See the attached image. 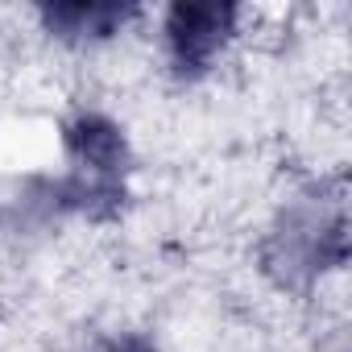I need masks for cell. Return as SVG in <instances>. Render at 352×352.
<instances>
[{
    "label": "cell",
    "mask_w": 352,
    "mask_h": 352,
    "mask_svg": "<svg viewBox=\"0 0 352 352\" xmlns=\"http://www.w3.org/2000/svg\"><path fill=\"white\" fill-rule=\"evenodd\" d=\"M232 21H236V9H228V5H174L170 21H166L174 63L191 75L204 71L228 42Z\"/></svg>",
    "instance_id": "obj_1"
},
{
    "label": "cell",
    "mask_w": 352,
    "mask_h": 352,
    "mask_svg": "<svg viewBox=\"0 0 352 352\" xmlns=\"http://www.w3.org/2000/svg\"><path fill=\"white\" fill-rule=\"evenodd\" d=\"M46 17H50V25H58L67 34H91V38H100V34H112V25H120L129 13L112 9V5H58Z\"/></svg>",
    "instance_id": "obj_2"
},
{
    "label": "cell",
    "mask_w": 352,
    "mask_h": 352,
    "mask_svg": "<svg viewBox=\"0 0 352 352\" xmlns=\"http://www.w3.org/2000/svg\"><path fill=\"white\" fill-rule=\"evenodd\" d=\"M108 352H153V348L141 344V340H124V344H116V348H108Z\"/></svg>",
    "instance_id": "obj_3"
}]
</instances>
